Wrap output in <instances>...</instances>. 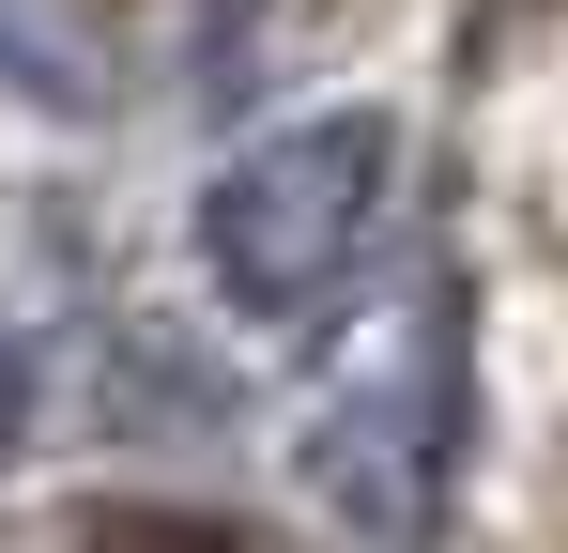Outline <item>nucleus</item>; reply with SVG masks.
<instances>
[{
	"label": "nucleus",
	"mask_w": 568,
	"mask_h": 553,
	"mask_svg": "<svg viewBox=\"0 0 568 553\" xmlns=\"http://www.w3.org/2000/svg\"><path fill=\"white\" fill-rule=\"evenodd\" d=\"M384 200H399V123L384 108L277 123L200 184V276L231 292V323H307L384 247Z\"/></svg>",
	"instance_id": "nucleus-1"
},
{
	"label": "nucleus",
	"mask_w": 568,
	"mask_h": 553,
	"mask_svg": "<svg viewBox=\"0 0 568 553\" xmlns=\"http://www.w3.org/2000/svg\"><path fill=\"white\" fill-rule=\"evenodd\" d=\"M446 461H462V323L446 308H399L369 354L307 400V492L338 523L399 539V523L446 507Z\"/></svg>",
	"instance_id": "nucleus-2"
},
{
	"label": "nucleus",
	"mask_w": 568,
	"mask_h": 553,
	"mask_svg": "<svg viewBox=\"0 0 568 553\" xmlns=\"http://www.w3.org/2000/svg\"><path fill=\"white\" fill-rule=\"evenodd\" d=\"M0 92L31 123H108L123 108V62H108V31L78 0H0Z\"/></svg>",
	"instance_id": "nucleus-3"
},
{
	"label": "nucleus",
	"mask_w": 568,
	"mask_h": 553,
	"mask_svg": "<svg viewBox=\"0 0 568 553\" xmlns=\"http://www.w3.org/2000/svg\"><path fill=\"white\" fill-rule=\"evenodd\" d=\"M31 415H47V339H31V323L0 308V461L31 446Z\"/></svg>",
	"instance_id": "nucleus-4"
}]
</instances>
